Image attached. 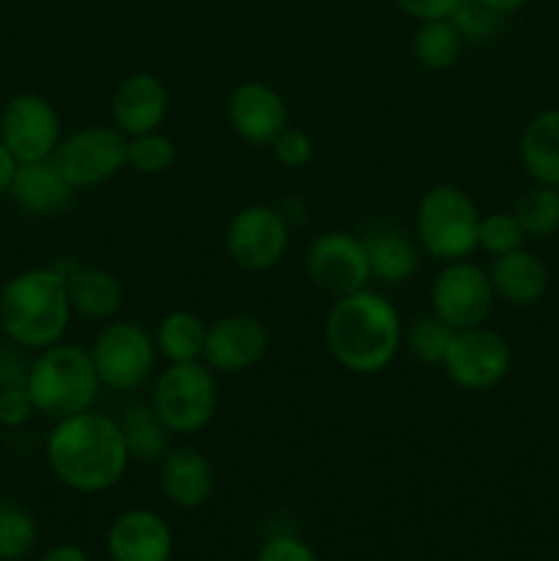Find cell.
<instances>
[{
  "label": "cell",
  "mask_w": 559,
  "mask_h": 561,
  "mask_svg": "<svg viewBox=\"0 0 559 561\" xmlns=\"http://www.w3.org/2000/svg\"><path fill=\"white\" fill-rule=\"evenodd\" d=\"M44 455L55 480L85 496L115 488L129 469L118 420L93 409L55 422Z\"/></svg>",
  "instance_id": "1"
},
{
  "label": "cell",
  "mask_w": 559,
  "mask_h": 561,
  "mask_svg": "<svg viewBox=\"0 0 559 561\" xmlns=\"http://www.w3.org/2000/svg\"><path fill=\"white\" fill-rule=\"evenodd\" d=\"M323 337L340 367L356 376H376L403 348V323L387 296L362 288L334 299Z\"/></svg>",
  "instance_id": "2"
},
{
  "label": "cell",
  "mask_w": 559,
  "mask_h": 561,
  "mask_svg": "<svg viewBox=\"0 0 559 561\" xmlns=\"http://www.w3.org/2000/svg\"><path fill=\"white\" fill-rule=\"evenodd\" d=\"M71 316L66 277L58 266L25 268L0 288V332L25 351L60 343Z\"/></svg>",
  "instance_id": "3"
},
{
  "label": "cell",
  "mask_w": 559,
  "mask_h": 561,
  "mask_svg": "<svg viewBox=\"0 0 559 561\" xmlns=\"http://www.w3.org/2000/svg\"><path fill=\"white\" fill-rule=\"evenodd\" d=\"M25 389L36 405V414L58 422L91 411L102 381L93 367L91 351L60 340L49 348L36 351Z\"/></svg>",
  "instance_id": "4"
},
{
  "label": "cell",
  "mask_w": 559,
  "mask_h": 561,
  "mask_svg": "<svg viewBox=\"0 0 559 561\" xmlns=\"http://www.w3.org/2000/svg\"><path fill=\"white\" fill-rule=\"evenodd\" d=\"M414 233L425 255L442 263L466 261L477 250L480 211L460 186H431L417 203Z\"/></svg>",
  "instance_id": "5"
},
{
  "label": "cell",
  "mask_w": 559,
  "mask_h": 561,
  "mask_svg": "<svg viewBox=\"0 0 559 561\" xmlns=\"http://www.w3.org/2000/svg\"><path fill=\"white\" fill-rule=\"evenodd\" d=\"M217 378L203 362L168 365L151 389L153 411L173 436H195L217 414Z\"/></svg>",
  "instance_id": "6"
},
{
  "label": "cell",
  "mask_w": 559,
  "mask_h": 561,
  "mask_svg": "<svg viewBox=\"0 0 559 561\" xmlns=\"http://www.w3.org/2000/svg\"><path fill=\"white\" fill-rule=\"evenodd\" d=\"M91 359L104 389L121 394L137 392L151 378L157 343L140 323L113 321L93 340Z\"/></svg>",
  "instance_id": "7"
},
{
  "label": "cell",
  "mask_w": 559,
  "mask_h": 561,
  "mask_svg": "<svg viewBox=\"0 0 559 561\" xmlns=\"http://www.w3.org/2000/svg\"><path fill=\"white\" fill-rule=\"evenodd\" d=\"M126 142L129 137L115 126H82L60 137L49 159L75 190H93L126 168Z\"/></svg>",
  "instance_id": "8"
},
{
  "label": "cell",
  "mask_w": 559,
  "mask_h": 561,
  "mask_svg": "<svg viewBox=\"0 0 559 561\" xmlns=\"http://www.w3.org/2000/svg\"><path fill=\"white\" fill-rule=\"evenodd\" d=\"M290 241V225L283 208L244 206L225 230V252L241 272L261 274L277 266Z\"/></svg>",
  "instance_id": "9"
},
{
  "label": "cell",
  "mask_w": 559,
  "mask_h": 561,
  "mask_svg": "<svg viewBox=\"0 0 559 561\" xmlns=\"http://www.w3.org/2000/svg\"><path fill=\"white\" fill-rule=\"evenodd\" d=\"M493 305H497V294H493L491 277L477 263H444L431 285V312L455 332L482 327Z\"/></svg>",
  "instance_id": "10"
},
{
  "label": "cell",
  "mask_w": 559,
  "mask_h": 561,
  "mask_svg": "<svg viewBox=\"0 0 559 561\" xmlns=\"http://www.w3.org/2000/svg\"><path fill=\"white\" fill-rule=\"evenodd\" d=\"M510 365H513V351L507 340L493 329L475 327L455 332L442 370L455 387L466 392H486L504 381Z\"/></svg>",
  "instance_id": "11"
},
{
  "label": "cell",
  "mask_w": 559,
  "mask_h": 561,
  "mask_svg": "<svg viewBox=\"0 0 559 561\" xmlns=\"http://www.w3.org/2000/svg\"><path fill=\"white\" fill-rule=\"evenodd\" d=\"M64 129L53 102L38 93H16L0 113V142L14 153L16 162L49 159L58 148Z\"/></svg>",
  "instance_id": "12"
},
{
  "label": "cell",
  "mask_w": 559,
  "mask_h": 561,
  "mask_svg": "<svg viewBox=\"0 0 559 561\" xmlns=\"http://www.w3.org/2000/svg\"><path fill=\"white\" fill-rule=\"evenodd\" d=\"M305 268L312 285L334 299L367 288L373 279L362 239L343 230L316 236L305 252Z\"/></svg>",
  "instance_id": "13"
},
{
  "label": "cell",
  "mask_w": 559,
  "mask_h": 561,
  "mask_svg": "<svg viewBox=\"0 0 559 561\" xmlns=\"http://www.w3.org/2000/svg\"><path fill=\"white\" fill-rule=\"evenodd\" d=\"M269 332L263 321L247 312L225 316L214 321L206 332V345H203V365L217 376H233V373H247L266 356Z\"/></svg>",
  "instance_id": "14"
},
{
  "label": "cell",
  "mask_w": 559,
  "mask_h": 561,
  "mask_svg": "<svg viewBox=\"0 0 559 561\" xmlns=\"http://www.w3.org/2000/svg\"><path fill=\"white\" fill-rule=\"evenodd\" d=\"M228 124L252 146H272L274 137L288 126V110L277 88L269 82H241L228 99Z\"/></svg>",
  "instance_id": "15"
},
{
  "label": "cell",
  "mask_w": 559,
  "mask_h": 561,
  "mask_svg": "<svg viewBox=\"0 0 559 561\" xmlns=\"http://www.w3.org/2000/svg\"><path fill=\"white\" fill-rule=\"evenodd\" d=\"M110 561H170L173 529L151 510H126L110 524Z\"/></svg>",
  "instance_id": "16"
},
{
  "label": "cell",
  "mask_w": 559,
  "mask_h": 561,
  "mask_svg": "<svg viewBox=\"0 0 559 561\" xmlns=\"http://www.w3.org/2000/svg\"><path fill=\"white\" fill-rule=\"evenodd\" d=\"M170 96L159 77L132 75L118 85L113 96V126L126 137L157 131L168 118Z\"/></svg>",
  "instance_id": "17"
},
{
  "label": "cell",
  "mask_w": 559,
  "mask_h": 561,
  "mask_svg": "<svg viewBox=\"0 0 559 561\" xmlns=\"http://www.w3.org/2000/svg\"><path fill=\"white\" fill-rule=\"evenodd\" d=\"M75 186L64 179L53 159H38V162L16 164L14 181L9 186V195L16 206L31 217H58L75 201Z\"/></svg>",
  "instance_id": "18"
},
{
  "label": "cell",
  "mask_w": 559,
  "mask_h": 561,
  "mask_svg": "<svg viewBox=\"0 0 559 561\" xmlns=\"http://www.w3.org/2000/svg\"><path fill=\"white\" fill-rule=\"evenodd\" d=\"M214 466L201 449L175 447L159 460V488L179 510H197L214 493Z\"/></svg>",
  "instance_id": "19"
},
{
  "label": "cell",
  "mask_w": 559,
  "mask_h": 561,
  "mask_svg": "<svg viewBox=\"0 0 559 561\" xmlns=\"http://www.w3.org/2000/svg\"><path fill=\"white\" fill-rule=\"evenodd\" d=\"M360 239L365 247L370 277L378 283L403 285L420 268V244H414L411 236L398 225L376 222L365 228Z\"/></svg>",
  "instance_id": "20"
},
{
  "label": "cell",
  "mask_w": 559,
  "mask_h": 561,
  "mask_svg": "<svg viewBox=\"0 0 559 561\" xmlns=\"http://www.w3.org/2000/svg\"><path fill=\"white\" fill-rule=\"evenodd\" d=\"M58 268L66 277L71 312L88 321H107L121 310L124 288L113 272L99 266H80L77 261L58 263Z\"/></svg>",
  "instance_id": "21"
},
{
  "label": "cell",
  "mask_w": 559,
  "mask_h": 561,
  "mask_svg": "<svg viewBox=\"0 0 559 561\" xmlns=\"http://www.w3.org/2000/svg\"><path fill=\"white\" fill-rule=\"evenodd\" d=\"M488 277H491L497 299L507 301L513 307L537 305L548 290L546 263L535 252L524 250V247L507 252V255L493 257Z\"/></svg>",
  "instance_id": "22"
},
{
  "label": "cell",
  "mask_w": 559,
  "mask_h": 561,
  "mask_svg": "<svg viewBox=\"0 0 559 561\" xmlns=\"http://www.w3.org/2000/svg\"><path fill=\"white\" fill-rule=\"evenodd\" d=\"M521 164L537 184L559 190V110H543L524 126Z\"/></svg>",
  "instance_id": "23"
},
{
  "label": "cell",
  "mask_w": 559,
  "mask_h": 561,
  "mask_svg": "<svg viewBox=\"0 0 559 561\" xmlns=\"http://www.w3.org/2000/svg\"><path fill=\"white\" fill-rule=\"evenodd\" d=\"M121 436H124L129 460L137 463H159L170 449L173 433L164 427L151 403H129L118 416Z\"/></svg>",
  "instance_id": "24"
},
{
  "label": "cell",
  "mask_w": 559,
  "mask_h": 561,
  "mask_svg": "<svg viewBox=\"0 0 559 561\" xmlns=\"http://www.w3.org/2000/svg\"><path fill=\"white\" fill-rule=\"evenodd\" d=\"M208 327L201 316L190 310H175L159 321L153 343L157 354L168 359V365H184V362H201L203 345H206Z\"/></svg>",
  "instance_id": "25"
},
{
  "label": "cell",
  "mask_w": 559,
  "mask_h": 561,
  "mask_svg": "<svg viewBox=\"0 0 559 561\" xmlns=\"http://www.w3.org/2000/svg\"><path fill=\"white\" fill-rule=\"evenodd\" d=\"M464 44L466 42L460 38L453 20L420 22V27L414 31V38H411V49H414L417 64L427 71L453 69L455 60L460 58Z\"/></svg>",
  "instance_id": "26"
},
{
  "label": "cell",
  "mask_w": 559,
  "mask_h": 561,
  "mask_svg": "<svg viewBox=\"0 0 559 561\" xmlns=\"http://www.w3.org/2000/svg\"><path fill=\"white\" fill-rule=\"evenodd\" d=\"M455 337V329L447 327L438 316H420L411 321L409 329H403V345L411 354V359L425 367H442L447 356L449 343Z\"/></svg>",
  "instance_id": "27"
},
{
  "label": "cell",
  "mask_w": 559,
  "mask_h": 561,
  "mask_svg": "<svg viewBox=\"0 0 559 561\" xmlns=\"http://www.w3.org/2000/svg\"><path fill=\"white\" fill-rule=\"evenodd\" d=\"M38 542V524L31 510L16 502H0V559L22 561Z\"/></svg>",
  "instance_id": "28"
},
{
  "label": "cell",
  "mask_w": 559,
  "mask_h": 561,
  "mask_svg": "<svg viewBox=\"0 0 559 561\" xmlns=\"http://www.w3.org/2000/svg\"><path fill=\"white\" fill-rule=\"evenodd\" d=\"M515 217L532 239H548L559 230V190L537 184L515 203Z\"/></svg>",
  "instance_id": "29"
},
{
  "label": "cell",
  "mask_w": 559,
  "mask_h": 561,
  "mask_svg": "<svg viewBox=\"0 0 559 561\" xmlns=\"http://www.w3.org/2000/svg\"><path fill=\"white\" fill-rule=\"evenodd\" d=\"M175 142L162 131H148V135L129 137L126 142V168L140 175H162L173 168Z\"/></svg>",
  "instance_id": "30"
},
{
  "label": "cell",
  "mask_w": 559,
  "mask_h": 561,
  "mask_svg": "<svg viewBox=\"0 0 559 561\" xmlns=\"http://www.w3.org/2000/svg\"><path fill=\"white\" fill-rule=\"evenodd\" d=\"M502 11H497L493 5H488L486 0H460L458 9L453 11V25L458 27L460 38L469 44H486L491 38H497L504 27Z\"/></svg>",
  "instance_id": "31"
},
{
  "label": "cell",
  "mask_w": 559,
  "mask_h": 561,
  "mask_svg": "<svg viewBox=\"0 0 559 561\" xmlns=\"http://www.w3.org/2000/svg\"><path fill=\"white\" fill-rule=\"evenodd\" d=\"M524 228L513 211H497L480 217V233H477V250L499 257L524 247Z\"/></svg>",
  "instance_id": "32"
},
{
  "label": "cell",
  "mask_w": 559,
  "mask_h": 561,
  "mask_svg": "<svg viewBox=\"0 0 559 561\" xmlns=\"http://www.w3.org/2000/svg\"><path fill=\"white\" fill-rule=\"evenodd\" d=\"M272 153L283 168L299 170L305 164H310L312 159V140L310 135H305L301 129H294V126H285L272 142Z\"/></svg>",
  "instance_id": "33"
},
{
  "label": "cell",
  "mask_w": 559,
  "mask_h": 561,
  "mask_svg": "<svg viewBox=\"0 0 559 561\" xmlns=\"http://www.w3.org/2000/svg\"><path fill=\"white\" fill-rule=\"evenodd\" d=\"M27 373H31V359L22 345L11 343L9 337L0 340V389L25 387Z\"/></svg>",
  "instance_id": "34"
},
{
  "label": "cell",
  "mask_w": 559,
  "mask_h": 561,
  "mask_svg": "<svg viewBox=\"0 0 559 561\" xmlns=\"http://www.w3.org/2000/svg\"><path fill=\"white\" fill-rule=\"evenodd\" d=\"M255 561H318V553L296 535H274L258 551Z\"/></svg>",
  "instance_id": "35"
},
{
  "label": "cell",
  "mask_w": 559,
  "mask_h": 561,
  "mask_svg": "<svg viewBox=\"0 0 559 561\" xmlns=\"http://www.w3.org/2000/svg\"><path fill=\"white\" fill-rule=\"evenodd\" d=\"M33 414H36V405H33L25 387L0 389V427L14 431V427H22L25 422H31Z\"/></svg>",
  "instance_id": "36"
},
{
  "label": "cell",
  "mask_w": 559,
  "mask_h": 561,
  "mask_svg": "<svg viewBox=\"0 0 559 561\" xmlns=\"http://www.w3.org/2000/svg\"><path fill=\"white\" fill-rule=\"evenodd\" d=\"M398 9L403 14L414 16L417 22H427V20H449L453 11L458 9L460 0H395Z\"/></svg>",
  "instance_id": "37"
},
{
  "label": "cell",
  "mask_w": 559,
  "mask_h": 561,
  "mask_svg": "<svg viewBox=\"0 0 559 561\" xmlns=\"http://www.w3.org/2000/svg\"><path fill=\"white\" fill-rule=\"evenodd\" d=\"M38 561H91L85 551L80 546H71V542H64V546L49 548Z\"/></svg>",
  "instance_id": "38"
},
{
  "label": "cell",
  "mask_w": 559,
  "mask_h": 561,
  "mask_svg": "<svg viewBox=\"0 0 559 561\" xmlns=\"http://www.w3.org/2000/svg\"><path fill=\"white\" fill-rule=\"evenodd\" d=\"M16 164L20 162L14 159V153H11L9 148L0 142V195H3V192H9L11 181H14V173H16Z\"/></svg>",
  "instance_id": "39"
},
{
  "label": "cell",
  "mask_w": 559,
  "mask_h": 561,
  "mask_svg": "<svg viewBox=\"0 0 559 561\" xmlns=\"http://www.w3.org/2000/svg\"><path fill=\"white\" fill-rule=\"evenodd\" d=\"M488 5H493L497 11H502V14H513V11H518L521 5H526L529 0H486Z\"/></svg>",
  "instance_id": "40"
},
{
  "label": "cell",
  "mask_w": 559,
  "mask_h": 561,
  "mask_svg": "<svg viewBox=\"0 0 559 561\" xmlns=\"http://www.w3.org/2000/svg\"><path fill=\"white\" fill-rule=\"evenodd\" d=\"M0 561H3V559H0Z\"/></svg>",
  "instance_id": "41"
}]
</instances>
